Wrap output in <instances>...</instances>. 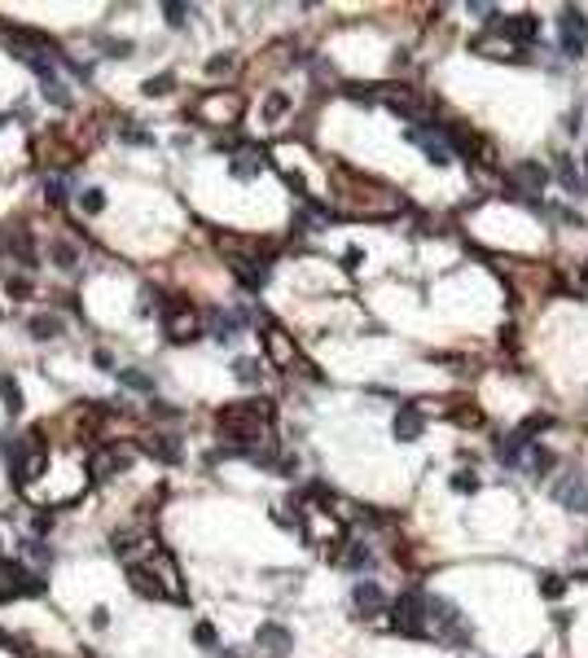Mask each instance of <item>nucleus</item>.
<instances>
[{
  "label": "nucleus",
  "mask_w": 588,
  "mask_h": 658,
  "mask_svg": "<svg viewBox=\"0 0 588 658\" xmlns=\"http://www.w3.org/2000/svg\"><path fill=\"white\" fill-rule=\"evenodd\" d=\"M426 628L435 632L443 645H465V641H470V632H474L470 619H465L448 597H426Z\"/></svg>",
  "instance_id": "f257e3e1"
},
{
  "label": "nucleus",
  "mask_w": 588,
  "mask_h": 658,
  "mask_svg": "<svg viewBox=\"0 0 588 658\" xmlns=\"http://www.w3.org/2000/svg\"><path fill=\"white\" fill-rule=\"evenodd\" d=\"M189 119H198V123H207V127H233L237 119H242V97H237V92H211V97H202L194 110H189Z\"/></svg>",
  "instance_id": "f03ea898"
},
{
  "label": "nucleus",
  "mask_w": 588,
  "mask_h": 658,
  "mask_svg": "<svg viewBox=\"0 0 588 658\" xmlns=\"http://www.w3.org/2000/svg\"><path fill=\"white\" fill-rule=\"evenodd\" d=\"M391 624L400 637H426V597L422 593H400V602L391 610Z\"/></svg>",
  "instance_id": "7ed1b4c3"
},
{
  "label": "nucleus",
  "mask_w": 588,
  "mask_h": 658,
  "mask_svg": "<svg viewBox=\"0 0 588 658\" xmlns=\"http://www.w3.org/2000/svg\"><path fill=\"white\" fill-rule=\"evenodd\" d=\"M40 593H44L40 579H31L18 562L0 557V602H9V597H40Z\"/></svg>",
  "instance_id": "20e7f679"
},
{
  "label": "nucleus",
  "mask_w": 588,
  "mask_h": 658,
  "mask_svg": "<svg viewBox=\"0 0 588 658\" xmlns=\"http://www.w3.org/2000/svg\"><path fill=\"white\" fill-rule=\"evenodd\" d=\"M558 22H562V49H567L571 57H580V53L588 49V22H584V9L562 5V9H558Z\"/></svg>",
  "instance_id": "39448f33"
},
{
  "label": "nucleus",
  "mask_w": 588,
  "mask_h": 658,
  "mask_svg": "<svg viewBox=\"0 0 588 658\" xmlns=\"http://www.w3.org/2000/svg\"><path fill=\"white\" fill-rule=\"evenodd\" d=\"M163 329L172 342H194L202 333V316L194 312V307H172V312L163 316Z\"/></svg>",
  "instance_id": "423d86ee"
},
{
  "label": "nucleus",
  "mask_w": 588,
  "mask_h": 658,
  "mask_svg": "<svg viewBox=\"0 0 588 658\" xmlns=\"http://www.w3.org/2000/svg\"><path fill=\"white\" fill-rule=\"evenodd\" d=\"M128 448H97L88 457V483H105L110 474H119V470H128Z\"/></svg>",
  "instance_id": "0eeeda50"
},
{
  "label": "nucleus",
  "mask_w": 588,
  "mask_h": 658,
  "mask_svg": "<svg viewBox=\"0 0 588 658\" xmlns=\"http://www.w3.org/2000/svg\"><path fill=\"white\" fill-rule=\"evenodd\" d=\"M554 496L562 500L567 509H575V513H588V474H567V478H558V487H554Z\"/></svg>",
  "instance_id": "6e6552de"
},
{
  "label": "nucleus",
  "mask_w": 588,
  "mask_h": 658,
  "mask_svg": "<svg viewBox=\"0 0 588 658\" xmlns=\"http://www.w3.org/2000/svg\"><path fill=\"white\" fill-rule=\"evenodd\" d=\"M545 185H549V172H545V167H536V163H518L509 172V194H518V198H531Z\"/></svg>",
  "instance_id": "1a4fd4ad"
},
{
  "label": "nucleus",
  "mask_w": 588,
  "mask_h": 658,
  "mask_svg": "<svg viewBox=\"0 0 588 658\" xmlns=\"http://www.w3.org/2000/svg\"><path fill=\"white\" fill-rule=\"evenodd\" d=\"M307 509V505H303ZM307 540L316 544V548H334V544H343V522L338 518H330V513H312L307 509Z\"/></svg>",
  "instance_id": "9d476101"
},
{
  "label": "nucleus",
  "mask_w": 588,
  "mask_h": 658,
  "mask_svg": "<svg viewBox=\"0 0 588 658\" xmlns=\"http://www.w3.org/2000/svg\"><path fill=\"white\" fill-rule=\"evenodd\" d=\"M263 342H268V360L277 369H294V342L281 325H263Z\"/></svg>",
  "instance_id": "9b49d317"
},
{
  "label": "nucleus",
  "mask_w": 588,
  "mask_h": 658,
  "mask_svg": "<svg viewBox=\"0 0 588 658\" xmlns=\"http://www.w3.org/2000/svg\"><path fill=\"white\" fill-rule=\"evenodd\" d=\"M128 584H132L141 597H172V588L163 584V575L150 566V562H145V566H141V562H136V566H128Z\"/></svg>",
  "instance_id": "f8f14e48"
},
{
  "label": "nucleus",
  "mask_w": 588,
  "mask_h": 658,
  "mask_svg": "<svg viewBox=\"0 0 588 658\" xmlns=\"http://www.w3.org/2000/svg\"><path fill=\"white\" fill-rule=\"evenodd\" d=\"M536 31H540V22H536L531 14L500 18V27H496V35H505L509 44H531V40H536Z\"/></svg>",
  "instance_id": "ddd939ff"
},
{
  "label": "nucleus",
  "mask_w": 588,
  "mask_h": 658,
  "mask_svg": "<svg viewBox=\"0 0 588 658\" xmlns=\"http://www.w3.org/2000/svg\"><path fill=\"white\" fill-rule=\"evenodd\" d=\"M237 281L246 285V290H263L268 285V263H255V259H242V255H229Z\"/></svg>",
  "instance_id": "4468645a"
},
{
  "label": "nucleus",
  "mask_w": 588,
  "mask_h": 658,
  "mask_svg": "<svg viewBox=\"0 0 588 658\" xmlns=\"http://www.w3.org/2000/svg\"><path fill=\"white\" fill-rule=\"evenodd\" d=\"M422 430H426V422H422V413H417V409H400V413H395V422H391V435L400 439V444L422 439Z\"/></svg>",
  "instance_id": "2eb2a0df"
},
{
  "label": "nucleus",
  "mask_w": 588,
  "mask_h": 658,
  "mask_svg": "<svg viewBox=\"0 0 588 658\" xmlns=\"http://www.w3.org/2000/svg\"><path fill=\"white\" fill-rule=\"evenodd\" d=\"M352 602H356V610H360V615H378V610L387 606V597H382V588H378L374 579H369V584H356Z\"/></svg>",
  "instance_id": "dca6fc26"
},
{
  "label": "nucleus",
  "mask_w": 588,
  "mask_h": 658,
  "mask_svg": "<svg viewBox=\"0 0 588 658\" xmlns=\"http://www.w3.org/2000/svg\"><path fill=\"white\" fill-rule=\"evenodd\" d=\"M470 49L483 53V57H523V49H518V44H509L505 35H500V40H487V35H478V40H470Z\"/></svg>",
  "instance_id": "f3484780"
},
{
  "label": "nucleus",
  "mask_w": 588,
  "mask_h": 658,
  "mask_svg": "<svg viewBox=\"0 0 588 658\" xmlns=\"http://www.w3.org/2000/svg\"><path fill=\"white\" fill-rule=\"evenodd\" d=\"M255 641L263 645V650H272V654H285V650H290V632H285L281 624H263V628L255 632Z\"/></svg>",
  "instance_id": "a211bd4d"
},
{
  "label": "nucleus",
  "mask_w": 588,
  "mask_h": 658,
  "mask_svg": "<svg viewBox=\"0 0 588 658\" xmlns=\"http://www.w3.org/2000/svg\"><path fill=\"white\" fill-rule=\"evenodd\" d=\"M259 172H263V158L255 150H246V154H237V158H233V176H237V181H255Z\"/></svg>",
  "instance_id": "6ab92c4d"
},
{
  "label": "nucleus",
  "mask_w": 588,
  "mask_h": 658,
  "mask_svg": "<svg viewBox=\"0 0 588 658\" xmlns=\"http://www.w3.org/2000/svg\"><path fill=\"white\" fill-rule=\"evenodd\" d=\"M549 426H554V417H549V413H536V417H527V422H523L518 430H514V435H518L523 444H531L540 430H549Z\"/></svg>",
  "instance_id": "aec40b11"
},
{
  "label": "nucleus",
  "mask_w": 588,
  "mask_h": 658,
  "mask_svg": "<svg viewBox=\"0 0 588 658\" xmlns=\"http://www.w3.org/2000/svg\"><path fill=\"white\" fill-rule=\"evenodd\" d=\"M523 465L531 474H549V470H554V452H549V448H531V457H523Z\"/></svg>",
  "instance_id": "412c9836"
},
{
  "label": "nucleus",
  "mask_w": 588,
  "mask_h": 658,
  "mask_svg": "<svg viewBox=\"0 0 588 658\" xmlns=\"http://www.w3.org/2000/svg\"><path fill=\"white\" fill-rule=\"evenodd\" d=\"M119 382H123V387H132V391H154V378L141 373V369H119Z\"/></svg>",
  "instance_id": "4be33fe9"
},
{
  "label": "nucleus",
  "mask_w": 588,
  "mask_h": 658,
  "mask_svg": "<svg viewBox=\"0 0 588 658\" xmlns=\"http://www.w3.org/2000/svg\"><path fill=\"white\" fill-rule=\"evenodd\" d=\"M0 400H5L9 413H22V391L14 387V378H0Z\"/></svg>",
  "instance_id": "5701e85b"
},
{
  "label": "nucleus",
  "mask_w": 588,
  "mask_h": 658,
  "mask_svg": "<svg viewBox=\"0 0 588 658\" xmlns=\"http://www.w3.org/2000/svg\"><path fill=\"white\" fill-rule=\"evenodd\" d=\"M31 333H35V338H57V333H62V320H53V316H35V320H31Z\"/></svg>",
  "instance_id": "b1692460"
},
{
  "label": "nucleus",
  "mask_w": 588,
  "mask_h": 658,
  "mask_svg": "<svg viewBox=\"0 0 588 658\" xmlns=\"http://www.w3.org/2000/svg\"><path fill=\"white\" fill-rule=\"evenodd\" d=\"M540 593H545L549 602H562V597H567V579H562V575H545V579H540Z\"/></svg>",
  "instance_id": "393cba45"
},
{
  "label": "nucleus",
  "mask_w": 588,
  "mask_h": 658,
  "mask_svg": "<svg viewBox=\"0 0 588 658\" xmlns=\"http://www.w3.org/2000/svg\"><path fill=\"white\" fill-rule=\"evenodd\" d=\"M44 194H49V202H62V198H66V176H62V172L44 176Z\"/></svg>",
  "instance_id": "a878e982"
},
{
  "label": "nucleus",
  "mask_w": 588,
  "mask_h": 658,
  "mask_svg": "<svg viewBox=\"0 0 588 658\" xmlns=\"http://www.w3.org/2000/svg\"><path fill=\"white\" fill-rule=\"evenodd\" d=\"M452 492L474 496V492H478V474H474V470H470V474H465V470H461V474H452Z\"/></svg>",
  "instance_id": "bb28decb"
},
{
  "label": "nucleus",
  "mask_w": 588,
  "mask_h": 658,
  "mask_svg": "<svg viewBox=\"0 0 588 658\" xmlns=\"http://www.w3.org/2000/svg\"><path fill=\"white\" fill-rule=\"evenodd\" d=\"M233 373L246 382V387H259V360H237L233 364Z\"/></svg>",
  "instance_id": "cd10ccee"
},
{
  "label": "nucleus",
  "mask_w": 588,
  "mask_h": 658,
  "mask_svg": "<svg viewBox=\"0 0 588 658\" xmlns=\"http://www.w3.org/2000/svg\"><path fill=\"white\" fill-rule=\"evenodd\" d=\"M237 325H242V320H237V316H220V320H215V325H211V333H215V338H220V342H229L233 333H237Z\"/></svg>",
  "instance_id": "c85d7f7f"
},
{
  "label": "nucleus",
  "mask_w": 588,
  "mask_h": 658,
  "mask_svg": "<svg viewBox=\"0 0 588 658\" xmlns=\"http://www.w3.org/2000/svg\"><path fill=\"white\" fill-rule=\"evenodd\" d=\"M44 97H53V105H70V92L57 79H44Z\"/></svg>",
  "instance_id": "c756f323"
},
{
  "label": "nucleus",
  "mask_w": 588,
  "mask_h": 658,
  "mask_svg": "<svg viewBox=\"0 0 588 658\" xmlns=\"http://www.w3.org/2000/svg\"><path fill=\"white\" fill-rule=\"evenodd\" d=\"M343 566H352V570H360V566H369V548H360V544H352V548H347V557H343Z\"/></svg>",
  "instance_id": "7c9ffc66"
},
{
  "label": "nucleus",
  "mask_w": 588,
  "mask_h": 658,
  "mask_svg": "<svg viewBox=\"0 0 588 658\" xmlns=\"http://www.w3.org/2000/svg\"><path fill=\"white\" fill-rule=\"evenodd\" d=\"M229 70H233V57L229 53H215L207 62V75H229Z\"/></svg>",
  "instance_id": "2f4dec72"
},
{
  "label": "nucleus",
  "mask_w": 588,
  "mask_h": 658,
  "mask_svg": "<svg viewBox=\"0 0 588 658\" xmlns=\"http://www.w3.org/2000/svg\"><path fill=\"white\" fill-rule=\"evenodd\" d=\"M101 207H105V194H101V189H88V194H83V211H88V215H97Z\"/></svg>",
  "instance_id": "473e14b6"
},
{
  "label": "nucleus",
  "mask_w": 588,
  "mask_h": 658,
  "mask_svg": "<svg viewBox=\"0 0 588 658\" xmlns=\"http://www.w3.org/2000/svg\"><path fill=\"white\" fill-rule=\"evenodd\" d=\"M150 448H154V452H159V457H163V461H176V457H180V452H176V439H154V444H150Z\"/></svg>",
  "instance_id": "72a5a7b5"
},
{
  "label": "nucleus",
  "mask_w": 588,
  "mask_h": 658,
  "mask_svg": "<svg viewBox=\"0 0 588 658\" xmlns=\"http://www.w3.org/2000/svg\"><path fill=\"white\" fill-rule=\"evenodd\" d=\"M285 110H290V97H281V92H272V97H268V119H281Z\"/></svg>",
  "instance_id": "f704fd0d"
},
{
  "label": "nucleus",
  "mask_w": 588,
  "mask_h": 658,
  "mask_svg": "<svg viewBox=\"0 0 588 658\" xmlns=\"http://www.w3.org/2000/svg\"><path fill=\"white\" fill-rule=\"evenodd\" d=\"M53 259L62 263V268H70V263H75V246H66V242H57L53 246Z\"/></svg>",
  "instance_id": "c9c22d12"
},
{
  "label": "nucleus",
  "mask_w": 588,
  "mask_h": 658,
  "mask_svg": "<svg viewBox=\"0 0 588 658\" xmlns=\"http://www.w3.org/2000/svg\"><path fill=\"white\" fill-rule=\"evenodd\" d=\"M163 18L172 22V27H180V22L189 18V9H185V5H167V9H163Z\"/></svg>",
  "instance_id": "e433bc0d"
},
{
  "label": "nucleus",
  "mask_w": 588,
  "mask_h": 658,
  "mask_svg": "<svg viewBox=\"0 0 588 658\" xmlns=\"http://www.w3.org/2000/svg\"><path fill=\"white\" fill-rule=\"evenodd\" d=\"M145 92L154 97V92H172V75H159V79H150L145 83Z\"/></svg>",
  "instance_id": "4c0bfd02"
},
{
  "label": "nucleus",
  "mask_w": 588,
  "mask_h": 658,
  "mask_svg": "<svg viewBox=\"0 0 588 658\" xmlns=\"http://www.w3.org/2000/svg\"><path fill=\"white\" fill-rule=\"evenodd\" d=\"M198 645H215V628L211 624H198Z\"/></svg>",
  "instance_id": "58836bf2"
},
{
  "label": "nucleus",
  "mask_w": 588,
  "mask_h": 658,
  "mask_svg": "<svg viewBox=\"0 0 588 658\" xmlns=\"http://www.w3.org/2000/svg\"><path fill=\"white\" fill-rule=\"evenodd\" d=\"M49 526H53V513H35V531L44 535V531H49Z\"/></svg>",
  "instance_id": "ea45409f"
},
{
  "label": "nucleus",
  "mask_w": 588,
  "mask_h": 658,
  "mask_svg": "<svg viewBox=\"0 0 588 658\" xmlns=\"http://www.w3.org/2000/svg\"><path fill=\"white\" fill-rule=\"evenodd\" d=\"M220 658H237V654H233V650H224V654H220Z\"/></svg>",
  "instance_id": "a19ab883"
},
{
  "label": "nucleus",
  "mask_w": 588,
  "mask_h": 658,
  "mask_svg": "<svg viewBox=\"0 0 588 658\" xmlns=\"http://www.w3.org/2000/svg\"><path fill=\"white\" fill-rule=\"evenodd\" d=\"M527 658H540V654H527Z\"/></svg>",
  "instance_id": "79ce46f5"
},
{
  "label": "nucleus",
  "mask_w": 588,
  "mask_h": 658,
  "mask_svg": "<svg viewBox=\"0 0 588 658\" xmlns=\"http://www.w3.org/2000/svg\"><path fill=\"white\" fill-rule=\"evenodd\" d=\"M0 123H5V114H0Z\"/></svg>",
  "instance_id": "37998d69"
},
{
  "label": "nucleus",
  "mask_w": 588,
  "mask_h": 658,
  "mask_svg": "<svg viewBox=\"0 0 588 658\" xmlns=\"http://www.w3.org/2000/svg\"><path fill=\"white\" fill-rule=\"evenodd\" d=\"M584 167H588V158H584Z\"/></svg>",
  "instance_id": "c03bdc74"
}]
</instances>
